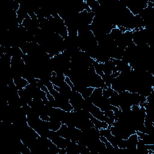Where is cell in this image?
Masks as SVG:
<instances>
[{
  "mask_svg": "<svg viewBox=\"0 0 154 154\" xmlns=\"http://www.w3.org/2000/svg\"><path fill=\"white\" fill-rule=\"evenodd\" d=\"M13 82L17 90L24 88L29 84L25 78L20 76H16L13 77Z\"/></svg>",
  "mask_w": 154,
  "mask_h": 154,
  "instance_id": "1",
  "label": "cell"
}]
</instances>
